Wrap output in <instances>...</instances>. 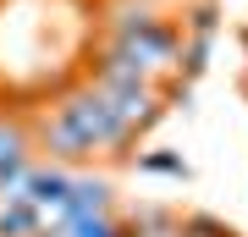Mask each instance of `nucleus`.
Returning a JSON list of instances; mask_svg holds the SVG:
<instances>
[{"instance_id":"2eb2a0df","label":"nucleus","mask_w":248,"mask_h":237,"mask_svg":"<svg viewBox=\"0 0 248 237\" xmlns=\"http://www.w3.org/2000/svg\"><path fill=\"white\" fill-rule=\"evenodd\" d=\"M155 6H171V0H155Z\"/></svg>"},{"instance_id":"ddd939ff","label":"nucleus","mask_w":248,"mask_h":237,"mask_svg":"<svg viewBox=\"0 0 248 237\" xmlns=\"http://www.w3.org/2000/svg\"><path fill=\"white\" fill-rule=\"evenodd\" d=\"M237 88H243V99H248V61H243V78H237Z\"/></svg>"},{"instance_id":"7ed1b4c3","label":"nucleus","mask_w":248,"mask_h":237,"mask_svg":"<svg viewBox=\"0 0 248 237\" xmlns=\"http://www.w3.org/2000/svg\"><path fill=\"white\" fill-rule=\"evenodd\" d=\"M99 94L110 99L116 127H122L133 143H143L160 122H166V111H171L166 94H160V83H127V88H99Z\"/></svg>"},{"instance_id":"0eeeda50","label":"nucleus","mask_w":248,"mask_h":237,"mask_svg":"<svg viewBox=\"0 0 248 237\" xmlns=\"http://www.w3.org/2000/svg\"><path fill=\"white\" fill-rule=\"evenodd\" d=\"M66 237H138V232L127 226L122 210H105V215H78V221H66Z\"/></svg>"},{"instance_id":"f8f14e48","label":"nucleus","mask_w":248,"mask_h":237,"mask_svg":"<svg viewBox=\"0 0 248 237\" xmlns=\"http://www.w3.org/2000/svg\"><path fill=\"white\" fill-rule=\"evenodd\" d=\"M33 237H66V226H39Z\"/></svg>"},{"instance_id":"9d476101","label":"nucleus","mask_w":248,"mask_h":237,"mask_svg":"<svg viewBox=\"0 0 248 237\" xmlns=\"http://www.w3.org/2000/svg\"><path fill=\"white\" fill-rule=\"evenodd\" d=\"M39 232V215L28 199H0V237H33Z\"/></svg>"},{"instance_id":"f257e3e1","label":"nucleus","mask_w":248,"mask_h":237,"mask_svg":"<svg viewBox=\"0 0 248 237\" xmlns=\"http://www.w3.org/2000/svg\"><path fill=\"white\" fill-rule=\"evenodd\" d=\"M33 155L55 160V166H66V171H83V166H94V160L127 166V160L138 155V143L116 127L110 99L83 78V83L61 88V94L50 99V111L33 116Z\"/></svg>"},{"instance_id":"20e7f679","label":"nucleus","mask_w":248,"mask_h":237,"mask_svg":"<svg viewBox=\"0 0 248 237\" xmlns=\"http://www.w3.org/2000/svg\"><path fill=\"white\" fill-rule=\"evenodd\" d=\"M116 210V182L105 171H72V193H66V221H78V215H105Z\"/></svg>"},{"instance_id":"f03ea898","label":"nucleus","mask_w":248,"mask_h":237,"mask_svg":"<svg viewBox=\"0 0 248 237\" xmlns=\"http://www.w3.org/2000/svg\"><path fill=\"white\" fill-rule=\"evenodd\" d=\"M33 160V116L0 111V199H22Z\"/></svg>"},{"instance_id":"39448f33","label":"nucleus","mask_w":248,"mask_h":237,"mask_svg":"<svg viewBox=\"0 0 248 237\" xmlns=\"http://www.w3.org/2000/svg\"><path fill=\"white\" fill-rule=\"evenodd\" d=\"M127 166H138L143 176H171V182H187V176H193V166H187L182 149H138Z\"/></svg>"},{"instance_id":"1a4fd4ad","label":"nucleus","mask_w":248,"mask_h":237,"mask_svg":"<svg viewBox=\"0 0 248 237\" xmlns=\"http://www.w3.org/2000/svg\"><path fill=\"white\" fill-rule=\"evenodd\" d=\"M177 237H243L232 221H221L215 210H187L177 215Z\"/></svg>"},{"instance_id":"423d86ee","label":"nucleus","mask_w":248,"mask_h":237,"mask_svg":"<svg viewBox=\"0 0 248 237\" xmlns=\"http://www.w3.org/2000/svg\"><path fill=\"white\" fill-rule=\"evenodd\" d=\"M221 0H182V17H177V28L187 39H215L221 33Z\"/></svg>"},{"instance_id":"9b49d317","label":"nucleus","mask_w":248,"mask_h":237,"mask_svg":"<svg viewBox=\"0 0 248 237\" xmlns=\"http://www.w3.org/2000/svg\"><path fill=\"white\" fill-rule=\"evenodd\" d=\"M210 50H215V39H187V33H182V55H177V78H182V83H199L204 72H210Z\"/></svg>"},{"instance_id":"4468645a","label":"nucleus","mask_w":248,"mask_h":237,"mask_svg":"<svg viewBox=\"0 0 248 237\" xmlns=\"http://www.w3.org/2000/svg\"><path fill=\"white\" fill-rule=\"evenodd\" d=\"M237 39H243V55H248V22H243V28H237Z\"/></svg>"},{"instance_id":"6e6552de","label":"nucleus","mask_w":248,"mask_h":237,"mask_svg":"<svg viewBox=\"0 0 248 237\" xmlns=\"http://www.w3.org/2000/svg\"><path fill=\"white\" fill-rule=\"evenodd\" d=\"M127 226L138 237H177V210H166V204H138V210H127Z\"/></svg>"}]
</instances>
